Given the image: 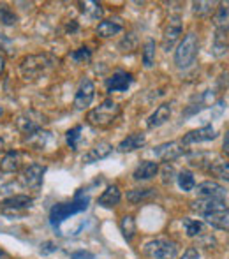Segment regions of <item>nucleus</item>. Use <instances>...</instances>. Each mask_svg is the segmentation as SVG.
Masks as SVG:
<instances>
[{"label": "nucleus", "mask_w": 229, "mask_h": 259, "mask_svg": "<svg viewBox=\"0 0 229 259\" xmlns=\"http://www.w3.org/2000/svg\"><path fill=\"white\" fill-rule=\"evenodd\" d=\"M53 65H55V58L52 55L48 53L30 55V57H25L21 60L20 71L25 79H35V78H41L44 72H48Z\"/></svg>", "instance_id": "nucleus-1"}, {"label": "nucleus", "mask_w": 229, "mask_h": 259, "mask_svg": "<svg viewBox=\"0 0 229 259\" xmlns=\"http://www.w3.org/2000/svg\"><path fill=\"white\" fill-rule=\"evenodd\" d=\"M199 53V39L194 32H189L174 52V64L178 69H189L196 62Z\"/></svg>", "instance_id": "nucleus-2"}, {"label": "nucleus", "mask_w": 229, "mask_h": 259, "mask_svg": "<svg viewBox=\"0 0 229 259\" xmlns=\"http://www.w3.org/2000/svg\"><path fill=\"white\" fill-rule=\"evenodd\" d=\"M120 115V106L111 99H106L101 106L88 113V122L97 127H108L118 118Z\"/></svg>", "instance_id": "nucleus-3"}, {"label": "nucleus", "mask_w": 229, "mask_h": 259, "mask_svg": "<svg viewBox=\"0 0 229 259\" xmlns=\"http://www.w3.org/2000/svg\"><path fill=\"white\" fill-rule=\"evenodd\" d=\"M143 252L150 259H174L178 254V245L173 240L168 238H157L148 242L143 247Z\"/></svg>", "instance_id": "nucleus-4"}, {"label": "nucleus", "mask_w": 229, "mask_h": 259, "mask_svg": "<svg viewBox=\"0 0 229 259\" xmlns=\"http://www.w3.org/2000/svg\"><path fill=\"white\" fill-rule=\"evenodd\" d=\"M88 206V198H76L72 203H60L52 208V213H50V222H52L53 228L60 226L62 221L69 217V215L79 213V211L86 210Z\"/></svg>", "instance_id": "nucleus-5"}, {"label": "nucleus", "mask_w": 229, "mask_h": 259, "mask_svg": "<svg viewBox=\"0 0 229 259\" xmlns=\"http://www.w3.org/2000/svg\"><path fill=\"white\" fill-rule=\"evenodd\" d=\"M44 122L46 120L41 113H37L35 109H28V111H23L16 118V129L20 131L21 134L32 136L34 133H37V131L42 129Z\"/></svg>", "instance_id": "nucleus-6"}, {"label": "nucleus", "mask_w": 229, "mask_h": 259, "mask_svg": "<svg viewBox=\"0 0 229 259\" xmlns=\"http://www.w3.org/2000/svg\"><path fill=\"white\" fill-rule=\"evenodd\" d=\"M44 173H46L44 166H41V164H30V166L23 169V173H21V177H20V182L23 184V187L37 191V189H41V185H42Z\"/></svg>", "instance_id": "nucleus-7"}, {"label": "nucleus", "mask_w": 229, "mask_h": 259, "mask_svg": "<svg viewBox=\"0 0 229 259\" xmlns=\"http://www.w3.org/2000/svg\"><path fill=\"white\" fill-rule=\"evenodd\" d=\"M94 97H96V85H94V81L88 78L81 79V83H79V87H78V92H76V97H74V108L86 109L92 104Z\"/></svg>", "instance_id": "nucleus-8"}, {"label": "nucleus", "mask_w": 229, "mask_h": 259, "mask_svg": "<svg viewBox=\"0 0 229 259\" xmlns=\"http://www.w3.org/2000/svg\"><path fill=\"white\" fill-rule=\"evenodd\" d=\"M217 138V131L213 129L212 125H203L199 129H194V131H189L184 138H181L180 143L184 147L187 145H198V143H205V141H212Z\"/></svg>", "instance_id": "nucleus-9"}, {"label": "nucleus", "mask_w": 229, "mask_h": 259, "mask_svg": "<svg viewBox=\"0 0 229 259\" xmlns=\"http://www.w3.org/2000/svg\"><path fill=\"white\" fill-rule=\"evenodd\" d=\"M196 192L201 199H217V201H226L227 191L217 182H203L196 187Z\"/></svg>", "instance_id": "nucleus-10"}, {"label": "nucleus", "mask_w": 229, "mask_h": 259, "mask_svg": "<svg viewBox=\"0 0 229 259\" xmlns=\"http://www.w3.org/2000/svg\"><path fill=\"white\" fill-rule=\"evenodd\" d=\"M132 81H134V78H132V74H130V72L116 71L106 79V90H108V94L125 92V90L132 85Z\"/></svg>", "instance_id": "nucleus-11"}, {"label": "nucleus", "mask_w": 229, "mask_h": 259, "mask_svg": "<svg viewBox=\"0 0 229 259\" xmlns=\"http://www.w3.org/2000/svg\"><path fill=\"white\" fill-rule=\"evenodd\" d=\"M181 30H184V27H181L180 18L173 16L171 20H169V23L166 25L164 34H162V48H164L166 52H169L174 46V42H176L178 37L181 35Z\"/></svg>", "instance_id": "nucleus-12"}, {"label": "nucleus", "mask_w": 229, "mask_h": 259, "mask_svg": "<svg viewBox=\"0 0 229 259\" xmlns=\"http://www.w3.org/2000/svg\"><path fill=\"white\" fill-rule=\"evenodd\" d=\"M154 154L161 160H164V162H171V160L178 159V157H181L185 154V148H184V145L178 143V141H168V143H162V145H159V147H155Z\"/></svg>", "instance_id": "nucleus-13"}, {"label": "nucleus", "mask_w": 229, "mask_h": 259, "mask_svg": "<svg viewBox=\"0 0 229 259\" xmlns=\"http://www.w3.org/2000/svg\"><path fill=\"white\" fill-rule=\"evenodd\" d=\"M113 154V145L108 143V141H101L97 143L94 148H90L85 155H83V162L85 164H94V162H99V160L106 159Z\"/></svg>", "instance_id": "nucleus-14"}, {"label": "nucleus", "mask_w": 229, "mask_h": 259, "mask_svg": "<svg viewBox=\"0 0 229 259\" xmlns=\"http://www.w3.org/2000/svg\"><path fill=\"white\" fill-rule=\"evenodd\" d=\"M191 208L198 213H201L203 217L213 211H220V210H227L226 203L224 201H217V199H196L191 203Z\"/></svg>", "instance_id": "nucleus-15"}, {"label": "nucleus", "mask_w": 229, "mask_h": 259, "mask_svg": "<svg viewBox=\"0 0 229 259\" xmlns=\"http://www.w3.org/2000/svg\"><path fill=\"white\" fill-rule=\"evenodd\" d=\"M123 30V23L120 18H110V20H103L97 25V34L99 37H113Z\"/></svg>", "instance_id": "nucleus-16"}, {"label": "nucleus", "mask_w": 229, "mask_h": 259, "mask_svg": "<svg viewBox=\"0 0 229 259\" xmlns=\"http://www.w3.org/2000/svg\"><path fill=\"white\" fill-rule=\"evenodd\" d=\"M213 25H215V32H229V2H220L217 7L215 14H213Z\"/></svg>", "instance_id": "nucleus-17"}, {"label": "nucleus", "mask_w": 229, "mask_h": 259, "mask_svg": "<svg viewBox=\"0 0 229 259\" xmlns=\"http://www.w3.org/2000/svg\"><path fill=\"white\" fill-rule=\"evenodd\" d=\"M145 143H147L145 134L136 133V134H130V136H127L125 140L120 141V145L116 147V150L122 152V154H127V152H134V150H138V148L145 147Z\"/></svg>", "instance_id": "nucleus-18"}, {"label": "nucleus", "mask_w": 229, "mask_h": 259, "mask_svg": "<svg viewBox=\"0 0 229 259\" xmlns=\"http://www.w3.org/2000/svg\"><path fill=\"white\" fill-rule=\"evenodd\" d=\"M120 199H122V192H120L118 185H110V187H108L106 191L99 196L97 203L104 208H113V206L118 205Z\"/></svg>", "instance_id": "nucleus-19"}, {"label": "nucleus", "mask_w": 229, "mask_h": 259, "mask_svg": "<svg viewBox=\"0 0 229 259\" xmlns=\"http://www.w3.org/2000/svg\"><path fill=\"white\" fill-rule=\"evenodd\" d=\"M206 224H210L215 229H222V231H229V210L213 211V213L205 215Z\"/></svg>", "instance_id": "nucleus-20"}, {"label": "nucleus", "mask_w": 229, "mask_h": 259, "mask_svg": "<svg viewBox=\"0 0 229 259\" xmlns=\"http://www.w3.org/2000/svg\"><path fill=\"white\" fill-rule=\"evenodd\" d=\"M34 199L30 196H25V194H18V196H11V198L4 199L0 203V208L4 210H21V208H28L32 206Z\"/></svg>", "instance_id": "nucleus-21"}, {"label": "nucleus", "mask_w": 229, "mask_h": 259, "mask_svg": "<svg viewBox=\"0 0 229 259\" xmlns=\"http://www.w3.org/2000/svg\"><path fill=\"white\" fill-rule=\"evenodd\" d=\"M157 173H159V164L152 162V160H145V162H141L140 166L136 167L132 177H134V180H150V178H154Z\"/></svg>", "instance_id": "nucleus-22"}, {"label": "nucleus", "mask_w": 229, "mask_h": 259, "mask_svg": "<svg viewBox=\"0 0 229 259\" xmlns=\"http://www.w3.org/2000/svg\"><path fill=\"white\" fill-rule=\"evenodd\" d=\"M171 116V106L169 104H161L148 118V127L154 129V127H161L162 123H166Z\"/></svg>", "instance_id": "nucleus-23"}, {"label": "nucleus", "mask_w": 229, "mask_h": 259, "mask_svg": "<svg viewBox=\"0 0 229 259\" xmlns=\"http://www.w3.org/2000/svg\"><path fill=\"white\" fill-rule=\"evenodd\" d=\"M20 164H21L20 154L11 150L2 157V160H0V169H2L4 173H14V171L20 169Z\"/></svg>", "instance_id": "nucleus-24"}, {"label": "nucleus", "mask_w": 229, "mask_h": 259, "mask_svg": "<svg viewBox=\"0 0 229 259\" xmlns=\"http://www.w3.org/2000/svg\"><path fill=\"white\" fill-rule=\"evenodd\" d=\"M120 231H122L123 238H125L127 242H130V240L134 238V235H136V221H134L132 215L122 217V221H120Z\"/></svg>", "instance_id": "nucleus-25"}, {"label": "nucleus", "mask_w": 229, "mask_h": 259, "mask_svg": "<svg viewBox=\"0 0 229 259\" xmlns=\"http://www.w3.org/2000/svg\"><path fill=\"white\" fill-rule=\"evenodd\" d=\"M208 171L213 177L220 178L224 182H229V162L226 160H215V162H210Z\"/></svg>", "instance_id": "nucleus-26"}, {"label": "nucleus", "mask_w": 229, "mask_h": 259, "mask_svg": "<svg viewBox=\"0 0 229 259\" xmlns=\"http://www.w3.org/2000/svg\"><path fill=\"white\" fill-rule=\"evenodd\" d=\"M155 196V189H132V191L127 192V199L130 203H141L147 201V199H152Z\"/></svg>", "instance_id": "nucleus-27"}, {"label": "nucleus", "mask_w": 229, "mask_h": 259, "mask_svg": "<svg viewBox=\"0 0 229 259\" xmlns=\"http://www.w3.org/2000/svg\"><path fill=\"white\" fill-rule=\"evenodd\" d=\"M155 52H157V45H155L154 39H148L143 46V65L147 69L154 67L155 64Z\"/></svg>", "instance_id": "nucleus-28"}, {"label": "nucleus", "mask_w": 229, "mask_h": 259, "mask_svg": "<svg viewBox=\"0 0 229 259\" xmlns=\"http://www.w3.org/2000/svg\"><path fill=\"white\" fill-rule=\"evenodd\" d=\"M227 48H229L227 34H222V32H215V35H213L212 53L215 55V57H222V55L227 52Z\"/></svg>", "instance_id": "nucleus-29"}, {"label": "nucleus", "mask_w": 229, "mask_h": 259, "mask_svg": "<svg viewBox=\"0 0 229 259\" xmlns=\"http://www.w3.org/2000/svg\"><path fill=\"white\" fill-rule=\"evenodd\" d=\"M79 7H81V13L85 16L92 18V20H99L103 18V6L97 2H79Z\"/></svg>", "instance_id": "nucleus-30"}, {"label": "nucleus", "mask_w": 229, "mask_h": 259, "mask_svg": "<svg viewBox=\"0 0 229 259\" xmlns=\"http://www.w3.org/2000/svg\"><path fill=\"white\" fill-rule=\"evenodd\" d=\"M176 180H178V185H180V189L184 192H191V191H194V189H196L194 175H192L189 169L180 171V173H178V177H176Z\"/></svg>", "instance_id": "nucleus-31"}, {"label": "nucleus", "mask_w": 229, "mask_h": 259, "mask_svg": "<svg viewBox=\"0 0 229 259\" xmlns=\"http://www.w3.org/2000/svg\"><path fill=\"white\" fill-rule=\"evenodd\" d=\"M181 224H184V229L185 233H187V236H191V238H194V236L201 235L203 233V222L201 221H194V219H184L181 221Z\"/></svg>", "instance_id": "nucleus-32"}, {"label": "nucleus", "mask_w": 229, "mask_h": 259, "mask_svg": "<svg viewBox=\"0 0 229 259\" xmlns=\"http://www.w3.org/2000/svg\"><path fill=\"white\" fill-rule=\"evenodd\" d=\"M81 131H83L81 125H76V127H72L71 131H67L65 140H67V145L71 150H78V141H79V138H81Z\"/></svg>", "instance_id": "nucleus-33"}, {"label": "nucleus", "mask_w": 229, "mask_h": 259, "mask_svg": "<svg viewBox=\"0 0 229 259\" xmlns=\"http://www.w3.org/2000/svg\"><path fill=\"white\" fill-rule=\"evenodd\" d=\"M16 21H18V16L14 14V11L11 9L9 6L2 4V6H0V23H4V25H14Z\"/></svg>", "instance_id": "nucleus-34"}, {"label": "nucleus", "mask_w": 229, "mask_h": 259, "mask_svg": "<svg viewBox=\"0 0 229 259\" xmlns=\"http://www.w3.org/2000/svg\"><path fill=\"white\" fill-rule=\"evenodd\" d=\"M213 6H215L213 2H194V4H192V11H194L196 16L203 18V16H208V14H212Z\"/></svg>", "instance_id": "nucleus-35"}, {"label": "nucleus", "mask_w": 229, "mask_h": 259, "mask_svg": "<svg viewBox=\"0 0 229 259\" xmlns=\"http://www.w3.org/2000/svg\"><path fill=\"white\" fill-rule=\"evenodd\" d=\"M71 58L74 62H78V64H85V62H88L90 58H92V50L86 48V46H83V48H78L76 52L71 53Z\"/></svg>", "instance_id": "nucleus-36"}, {"label": "nucleus", "mask_w": 229, "mask_h": 259, "mask_svg": "<svg viewBox=\"0 0 229 259\" xmlns=\"http://www.w3.org/2000/svg\"><path fill=\"white\" fill-rule=\"evenodd\" d=\"M161 175H162V184H166V185L171 184L174 178H176V177H174V175H176V173H174V167L169 162H166L164 166L161 167Z\"/></svg>", "instance_id": "nucleus-37"}, {"label": "nucleus", "mask_w": 229, "mask_h": 259, "mask_svg": "<svg viewBox=\"0 0 229 259\" xmlns=\"http://www.w3.org/2000/svg\"><path fill=\"white\" fill-rule=\"evenodd\" d=\"M138 45V39L134 34H129L125 39H123L122 42H120V48H122V52H132L134 48H136Z\"/></svg>", "instance_id": "nucleus-38"}, {"label": "nucleus", "mask_w": 229, "mask_h": 259, "mask_svg": "<svg viewBox=\"0 0 229 259\" xmlns=\"http://www.w3.org/2000/svg\"><path fill=\"white\" fill-rule=\"evenodd\" d=\"M57 243L55 242H44V243H41V254H52V252H57Z\"/></svg>", "instance_id": "nucleus-39"}, {"label": "nucleus", "mask_w": 229, "mask_h": 259, "mask_svg": "<svg viewBox=\"0 0 229 259\" xmlns=\"http://www.w3.org/2000/svg\"><path fill=\"white\" fill-rule=\"evenodd\" d=\"M71 259H94V254L88 250H76L71 254Z\"/></svg>", "instance_id": "nucleus-40"}, {"label": "nucleus", "mask_w": 229, "mask_h": 259, "mask_svg": "<svg viewBox=\"0 0 229 259\" xmlns=\"http://www.w3.org/2000/svg\"><path fill=\"white\" fill-rule=\"evenodd\" d=\"M217 85H219L220 90L229 89V72H222V74L219 76V81H217Z\"/></svg>", "instance_id": "nucleus-41"}, {"label": "nucleus", "mask_w": 229, "mask_h": 259, "mask_svg": "<svg viewBox=\"0 0 229 259\" xmlns=\"http://www.w3.org/2000/svg\"><path fill=\"white\" fill-rule=\"evenodd\" d=\"M180 259H199V252L196 247H189L187 250L184 252V256H181Z\"/></svg>", "instance_id": "nucleus-42"}, {"label": "nucleus", "mask_w": 229, "mask_h": 259, "mask_svg": "<svg viewBox=\"0 0 229 259\" xmlns=\"http://www.w3.org/2000/svg\"><path fill=\"white\" fill-rule=\"evenodd\" d=\"M222 152L229 157V131L226 133V136H224V143H222Z\"/></svg>", "instance_id": "nucleus-43"}, {"label": "nucleus", "mask_w": 229, "mask_h": 259, "mask_svg": "<svg viewBox=\"0 0 229 259\" xmlns=\"http://www.w3.org/2000/svg\"><path fill=\"white\" fill-rule=\"evenodd\" d=\"M76 30H78V23H76V21L67 25V32H76Z\"/></svg>", "instance_id": "nucleus-44"}, {"label": "nucleus", "mask_w": 229, "mask_h": 259, "mask_svg": "<svg viewBox=\"0 0 229 259\" xmlns=\"http://www.w3.org/2000/svg\"><path fill=\"white\" fill-rule=\"evenodd\" d=\"M4 67H6V60H4V55L0 53V74L4 72Z\"/></svg>", "instance_id": "nucleus-45"}, {"label": "nucleus", "mask_w": 229, "mask_h": 259, "mask_svg": "<svg viewBox=\"0 0 229 259\" xmlns=\"http://www.w3.org/2000/svg\"><path fill=\"white\" fill-rule=\"evenodd\" d=\"M0 259H9V256H7V254L4 252L2 249H0Z\"/></svg>", "instance_id": "nucleus-46"}, {"label": "nucleus", "mask_w": 229, "mask_h": 259, "mask_svg": "<svg viewBox=\"0 0 229 259\" xmlns=\"http://www.w3.org/2000/svg\"><path fill=\"white\" fill-rule=\"evenodd\" d=\"M0 150H4V140L0 138Z\"/></svg>", "instance_id": "nucleus-47"}]
</instances>
